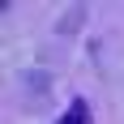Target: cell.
<instances>
[{
    "instance_id": "6da1fadb",
    "label": "cell",
    "mask_w": 124,
    "mask_h": 124,
    "mask_svg": "<svg viewBox=\"0 0 124 124\" xmlns=\"http://www.w3.org/2000/svg\"><path fill=\"white\" fill-rule=\"evenodd\" d=\"M56 124H90V107H86V99H73Z\"/></svg>"
}]
</instances>
